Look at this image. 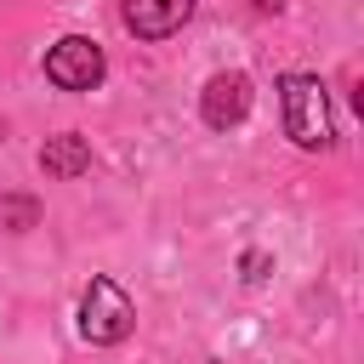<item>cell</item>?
Instances as JSON below:
<instances>
[{
	"label": "cell",
	"mask_w": 364,
	"mask_h": 364,
	"mask_svg": "<svg viewBox=\"0 0 364 364\" xmlns=\"http://www.w3.org/2000/svg\"><path fill=\"white\" fill-rule=\"evenodd\" d=\"M256 11H284V0H256Z\"/></svg>",
	"instance_id": "obj_9"
},
{
	"label": "cell",
	"mask_w": 364,
	"mask_h": 364,
	"mask_svg": "<svg viewBox=\"0 0 364 364\" xmlns=\"http://www.w3.org/2000/svg\"><path fill=\"white\" fill-rule=\"evenodd\" d=\"M40 222V205L28 199V193H6L0 199V228H11V233H28Z\"/></svg>",
	"instance_id": "obj_7"
},
{
	"label": "cell",
	"mask_w": 364,
	"mask_h": 364,
	"mask_svg": "<svg viewBox=\"0 0 364 364\" xmlns=\"http://www.w3.org/2000/svg\"><path fill=\"white\" fill-rule=\"evenodd\" d=\"M193 6L199 0H119V17L136 40H165L193 17Z\"/></svg>",
	"instance_id": "obj_5"
},
{
	"label": "cell",
	"mask_w": 364,
	"mask_h": 364,
	"mask_svg": "<svg viewBox=\"0 0 364 364\" xmlns=\"http://www.w3.org/2000/svg\"><path fill=\"white\" fill-rule=\"evenodd\" d=\"M250 102H256V91H250V74H239V68L210 74L205 91H199V114H205L210 131H233V125L250 114Z\"/></svg>",
	"instance_id": "obj_4"
},
{
	"label": "cell",
	"mask_w": 364,
	"mask_h": 364,
	"mask_svg": "<svg viewBox=\"0 0 364 364\" xmlns=\"http://www.w3.org/2000/svg\"><path fill=\"white\" fill-rule=\"evenodd\" d=\"M40 171H46V176H57V182H74V176H85V171H91V142H85L80 131L46 136V148H40Z\"/></svg>",
	"instance_id": "obj_6"
},
{
	"label": "cell",
	"mask_w": 364,
	"mask_h": 364,
	"mask_svg": "<svg viewBox=\"0 0 364 364\" xmlns=\"http://www.w3.org/2000/svg\"><path fill=\"white\" fill-rule=\"evenodd\" d=\"M0 142H6V119H0Z\"/></svg>",
	"instance_id": "obj_10"
},
{
	"label": "cell",
	"mask_w": 364,
	"mask_h": 364,
	"mask_svg": "<svg viewBox=\"0 0 364 364\" xmlns=\"http://www.w3.org/2000/svg\"><path fill=\"white\" fill-rule=\"evenodd\" d=\"M131 330H136L131 296H125L114 279H91V284L80 290V336H85L91 347H119Z\"/></svg>",
	"instance_id": "obj_2"
},
{
	"label": "cell",
	"mask_w": 364,
	"mask_h": 364,
	"mask_svg": "<svg viewBox=\"0 0 364 364\" xmlns=\"http://www.w3.org/2000/svg\"><path fill=\"white\" fill-rule=\"evenodd\" d=\"M262 267H267V256L262 250H245V279H262Z\"/></svg>",
	"instance_id": "obj_8"
},
{
	"label": "cell",
	"mask_w": 364,
	"mask_h": 364,
	"mask_svg": "<svg viewBox=\"0 0 364 364\" xmlns=\"http://www.w3.org/2000/svg\"><path fill=\"white\" fill-rule=\"evenodd\" d=\"M279 102H284V131L296 148H330L336 125H330V97L318 74H279Z\"/></svg>",
	"instance_id": "obj_1"
},
{
	"label": "cell",
	"mask_w": 364,
	"mask_h": 364,
	"mask_svg": "<svg viewBox=\"0 0 364 364\" xmlns=\"http://www.w3.org/2000/svg\"><path fill=\"white\" fill-rule=\"evenodd\" d=\"M102 74H108V57H102V46L85 40V34H63V40L46 51V80H51L57 91H97Z\"/></svg>",
	"instance_id": "obj_3"
}]
</instances>
